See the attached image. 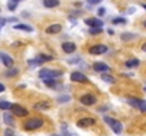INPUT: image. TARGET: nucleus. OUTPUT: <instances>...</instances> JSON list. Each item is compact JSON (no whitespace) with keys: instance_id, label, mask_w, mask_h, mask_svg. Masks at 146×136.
<instances>
[{"instance_id":"1","label":"nucleus","mask_w":146,"mask_h":136,"mask_svg":"<svg viewBox=\"0 0 146 136\" xmlns=\"http://www.w3.org/2000/svg\"><path fill=\"white\" fill-rule=\"evenodd\" d=\"M62 75V72L61 71H54V70H41L40 72H38V77L43 80V81H54L55 78H58V77H61Z\"/></svg>"},{"instance_id":"2","label":"nucleus","mask_w":146,"mask_h":136,"mask_svg":"<svg viewBox=\"0 0 146 136\" xmlns=\"http://www.w3.org/2000/svg\"><path fill=\"white\" fill-rule=\"evenodd\" d=\"M104 121H105V123L109 125V128H111L116 135H119V133L122 132V125H121V122H118L116 119L109 118V116H104Z\"/></svg>"},{"instance_id":"3","label":"nucleus","mask_w":146,"mask_h":136,"mask_svg":"<svg viewBox=\"0 0 146 136\" xmlns=\"http://www.w3.org/2000/svg\"><path fill=\"white\" fill-rule=\"evenodd\" d=\"M43 125H44L43 119H40V118H31V119L26 123V129H27V131H34V129L41 128Z\"/></svg>"},{"instance_id":"4","label":"nucleus","mask_w":146,"mask_h":136,"mask_svg":"<svg viewBox=\"0 0 146 136\" xmlns=\"http://www.w3.org/2000/svg\"><path fill=\"white\" fill-rule=\"evenodd\" d=\"M128 102H129V105H132V106H135V108H138L139 111H146V101H142V99H138V98H129L128 99Z\"/></svg>"},{"instance_id":"5","label":"nucleus","mask_w":146,"mask_h":136,"mask_svg":"<svg viewBox=\"0 0 146 136\" xmlns=\"http://www.w3.org/2000/svg\"><path fill=\"white\" fill-rule=\"evenodd\" d=\"M85 24L90 26L91 29H102V26H104L102 20H99L97 17H88V19H85Z\"/></svg>"},{"instance_id":"6","label":"nucleus","mask_w":146,"mask_h":136,"mask_svg":"<svg viewBox=\"0 0 146 136\" xmlns=\"http://www.w3.org/2000/svg\"><path fill=\"white\" fill-rule=\"evenodd\" d=\"M80 101H81L82 105H88L90 106V105H94L97 102V98L94 95H91V94H87V95H82Z\"/></svg>"},{"instance_id":"7","label":"nucleus","mask_w":146,"mask_h":136,"mask_svg":"<svg viewBox=\"0 0 146 136\" xmlns=\"http://www.w3.org/2000/svg\"><path fill=\"white\" fill-rule=\"evenodd\" d=\"M11 112L16 115V116H26L29 112H27V109L26 108H23V106H20V105H11Z\"/></svg>"},{"instance_id":"8","label":"nucleus","mask_w":146,"mask_h":136,"mask_svg":"<svg viewBox=\"0 0 146 136\" xmlns=\"http://www.w3.org/2000/svg\"><path fill=\"white\" fill-rule=\"evenodd\" d=\"M106 51H108V47L104 45V44L92 45V47L90 48V52L94 54V55H97V54H104V52H106Z\"/></svg>"},{"instance_id":"9","label":"nucleus","mask_w":146,"mask_h":136,"mask_svg":"<svg viewBox=\"0 0 146 136\" xmlns=\"http://www.w3.org/2000/svg\"><path fill=\"white\" fill-rule=\"evenodd\" d=\"M71 81H74V82H87L88 80H87V77H85L82 72L75 71V72L71 74Z\"/></svg>"},{"instance_id":"10","label":"nucleus","mask_w":146,"mask_h":136,"mask_svg":"<svg viewBox=\"0 0 146 136\" xmlns=\"http://www.w3.org/2000/svg\"><path fill=\"white\" fill-rule=\"evenodd\" d=\"M77 125H78L80 128L92 126V125H95V119H92V118H82V119H80V121L77 122Z\"/></svg>"},{"instance_id":"11","label":"nucleus","mask_w":146,"mask_h":136,"mask_svg":"<svg viewBox=\"0 0 146 136\" xmlns=\"http://www.w3.org/2000/svg\"><path fill=\"white\" fill-rule=\"evenodd\" d=\"M0 60L3 61V64H4L7 68L13 67V58H11L9 54H0Z\"/></svg>"},{"instance_id":"12","label":"nucleus","mask_w":146,"mask_h":136,"mask_svg":"<svg viewBox=\"0 0 146 136\" xmlns=\"http://www.w3.org/2000/svg\"><path fill=\"white\" fill-rule=\"evenodd\" d=\"M75 48H77V45L74 44V43H64V44H62V50H64V52H67V54L74 52Z\"/></svg>"},{"instance_id":"13","label":"nucleus","mask_w":146,"mask_h":136,"mask_svg":"<svg viewBox=\"0 0 146 136\" xmlns=\"http://www.w3.org/2000/svg\"><path fill=\"white\" fill-rule=\"evenodd\" d=\"M61 26L60 24H52V26H50V27H47V34H58L60 31H61Z\"/></svg>"},{"instance_id":"14","label":"nucleus","mask_w":146,"mask_h":136,"mask_svg":"<svg viewBox=\"0 0 146 136\" xmlns=\"http://www.w3.org/2000/svg\"><path fill=\"white\" fill-rule=\"evenodd\" d=\"M94 70L98 71V72H105V71L109 70V67H108L105 62H95V64H94Z\"/></svg>"},{"instance_id":"15","label":"nucleus","mask_w":146,"mask_h":136,"mask_svg":"<svg viewBox=\"0 0 146 136\" xmlns=\"http://www.w3.org/2000/svg\"><path fill=\"white\" fill-rule=\"evenodd\" d=\"M14 30H23V31H33L31 26L27 24H14Z\"/></svg>"},{"instance_id":"16","label":"nucleus","mask_w":146,"mask_h":136,"mask_svg":"<svg viewBox=\"0 0 146 136\" xmlns=\"http://www.w3.org/2000/svg\"><path fill=\"white\" fill-rule=\"evenodd\" d=\"M125 65H126L128 68H132V67H138V65H139V60H136V58H133V60H128V61L125 62Z\"/></svg>"},{"instance_id":"17","label":"nucleus","mask_w":146,"mask_h":136,"mask_svg":"<svg viewBox=\"0 0 146 136\" xmlns=\"http://www.w3.org/2000/svg\"><path fill=\"white\" fill-rule=\"evenodd\" d=\"M43 62H44V61H43V60H41V57L38 55L36 60H31V61H29V65H30V67H36V65H40V64H43Z\"/></svg>"},{"instance_id":"18","label":"nucleus","mask_w":146,"mask_h":136,"mask_svg":"<svg viewBox=\"0 0 146 136\" xmlns=\"http://www.w3.org/2000/svg\"><path fill=\"white\" fill-rule=\"evenodd\" d=\"M60 4L58 0H44V6L46 7H57Z\"/></svg>"},{"instance_id":"19","label":"nucleus","mask_w":146,"mask_h":136,"mask_svg":"<svg viewBox=\"0 0 146 136\" xmlns=\"http://www.w3.org/2000/svg\"><path fill=\"white\" fill-rule=\"evenodd\" d=\"M102 80H104L105 82H108V84H115V78H113L112 75L104 74V75H102Z\"/></svg>"},{"instance_id":"20","label":"nucleus","mask_w":146,"mask_h":136,"mask_svg":"<svg viewBox=\"0 0 146 136\" xmlns=\"http://www.w3.org/2000/svg\"><path fill=\"white\" fill-rule=\"evenodd\" d=\"M3 119H4V122H6L7 125H10V126H14V121H13V118H11L9 113H4Z\"/></svg>"},{"instance_id":"21","label":"nucleus","mask_w":146,"mask_h":136,"mask_svg":"<svg viewBox=\"0 0 146 136\" xmlns=\"http://www.w3.org/2000/svg\"><path fill=\"white\" fill-rule=\"evenodd\" d=\"M10 108H11V103H10V102H7V101H0V109L7 111V109H10Z\"/></svg>"},{"instance_id":"22","label":"nucleus","mask_w":146,"mask_h":136,"mask_svg":"<svg viewBox=\"0 0 146 136\" xmlns=\"http://www.w3.org/2000/svg\"><path fill=\"white\" fill-rule=\"evenodd\" d=\"M112 23H113V24H123V23H126V20H125L123 17H116V19L112 20Z\"/></svg>"},{"instance_id":"23","label":"nucleus","mask_w":146,"mask_h":136,"mask_svg":"<svg viewBox=\"0 0 146 136\" xmlns=\"http://www.w3.org/2000/svg\"><path fill=\"white\" fill-rule=\"evenodd\" d=\"M17 72H19L17 68H11V70H9V71L6 72V75H7V77H13V75H16Z\"/></svg>"},{"instance_id":"24","label":"nucleus","mask_w":146,"mask_h":136,"mask_svg":"<svg viewBox=\"0 0 146 136\" xmlns=\"http://www.w3.org/2000/svg\"><path fill=\"white\" fill-rule=\"evenodd\" d=\"M70 101V95H61L58 96V102H68Z\"/></svg>"},{"instance_id":"25","label":"nucleus","mask_w":146,"mask_h":136,"mask_svg":"<svg viewBox=\"0 0 146 136\" xmlns=\"http://www.w3.org/2000/svg\"><path fill=\"white\" fill-rule=\"evenodd\" d=\"M136 36H133V34H129V33H125V34H122V38L123 40H131V38H135Z\"/></svg>"},{"instance_id":"26","label":"nucleus","mask_w":146,"mask_h":136,"mask_svg":"<svg viewBox=\"0 0 146 136\" xmlns=\"http://www.w3.org/2000/svg\"><path fill=\"white\" fill-rule=\"evenodd\" d=\"M50 105L48 103H37L36 105V109H47Z\"/></svg>"},{"instance_id":"27","label":"nucleus","mask_w":146,"mask_h":136,"mask_svg":"<svg viewBox=\"0 0 146 136\" xmlns=\"http://www.w3.org/2000/svg\"><path fill=\"white\" fill-rule=\"evenodd\" d=\"M101 31H102V29H90V34H94V36L99 34Z\"/></svg>"},{"instance_id":"28","label":"nucleus","mask_w":146,"mask_h":136,"mask_svg":"<svg viewBox=\"0 0 146 136\" xmlns=\"http://www.w3.org/2000/svg\"><path fill=\"white\" fill-rule=\"evenodd\" d=\"M17 4H19V1H10V3L7 4V6H9V9H10V10H14Z\"/></svg>"},{"instance_id":"29","label":"nucleus","mask_w":146,"mask_h":136,"mask_svg":"<svg viewBox=\"0 0 146 136\" xmlns=\"http://www.w3.org/2000/svg\"><path fill=\"white\" fill-rule=\"evenodd\" d=\"M105 11H106V10H105L104 7H101V9L98 10V14H99V16H104V14H105Z\"/></svg>"},{"instance_id":"30","label":"nucleus","mask_w":146,"mask_h":136,"mask_svg":"<svg viewBox=\"0 0 146 136\" xmlns=\"http://www.w3.org/2000/svg\"><path fill=\"white\" fill-rule=\"evenodd\" d=\"M4 23H6V19H1V17H0V30H1V27L4 26Z\"/></svg>"},{"instance_id":"31","label":"nucleus","mask_w":146,"mask_h":136,"mask_svg":"<svg viewBox=\"0 0 146 136\" xmlns=\"http://www.w3.org/2000/svg\"><path fill=\"white\" fill-rule=\"evenodd\" d=\"M4 136H14V135H13L11 131H6V132H4Z\"/></svg>"},{"instance_id":"32","label":"nucleus","mask_w":146,"mask_h":136,"mask_svg":"<svg viewBox=\"0 0 146 136\" xmlns=\"http://www.w3.org/2000/svg\"><path fill=\"white\" fill-rule=\"evenodd\" d=\"M4 91V85L3 84H0V92H3Z\"/></svg>"},{"instance_id":"33","label":"nucleus","mask_w":146,"mask_h":136,"mask_svg":"<svg viewBox=\"0 0 146 136\" xmlns=\"http://www.w3.org/2000/svg\"><path fill=\"white\" fill-rule=\"evenodd\" d=\"M142 51H145V52H146V43L142 45Z\"/></svg>"},{"instance_id":"34","label":"nucleus","mask_w":146,"mask_h":136,"mask_svg":"<svg viewBox=\"0 0 146 136\" xmlns=\"http://www.w3.org/2000/svg\"><path fill=\"white\" fill-rule=\"evenodd\" d=\"M142 7H143V9H145V10H146V4H142Z\"/></svg>"},{"instance_id":"35","label":"nucleus","mask_w":146,"mask_h":136,"mask_svg":"<svg viewBox=\"0 0 146 136\" xmlns=\"http://www.w3.org/2000/svg\"><path fill=\"white\" fill-rule=\"evenodd\" d=\"M145 27H146V21H145Z\"/></svg>"},{"instance_id":"36","label":"nucleus","mask_w":146,"mask_h":136,"mask_svg":"<svg viewBox=\"0 0 146 136\" xmlns=\"http://www.w3.org/2000/svg\"><path fill=\"white\" fill-rule=\"evenodd\" d=\"M65 136H70V135H65Z\"/></svg>"}]
</instances>
